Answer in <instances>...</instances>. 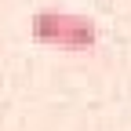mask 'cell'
Masks as SVG:
<instances>
[{
    "label": "cell",
    "mask_w": 131,
    "mask_h": 131,
    "mask_svg": "<svg viewBox=\"0 0 131 131\" xmlns=\"http://www.w3.org/2000/svg\"><path fill=\"white\" fill-rule=\"evenodd\" d=\"M29 33L37 44L47 47H66V51H88L98 40V26L88 15L73 11H37L29 18Z\"/></svg>",
    "instance_id": "1"
}]
</instances>
